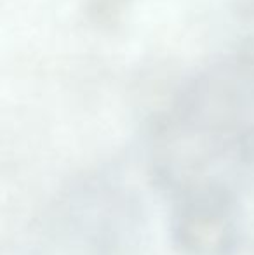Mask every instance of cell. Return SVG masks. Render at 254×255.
<instances>
[{
	"label": "cell",
	"instance_id": "6da1fadb",
	"mask_svg": "<svg viewBox=\"0 0 254 255\" xmlns=\"http://www.w3.org/2000/svg\"><path fill=\"white\" fill-rule=\"evenodd\" d=\"M174 231L187 255H227L234 252L235 228L232 195L197 193L180 198Z\"/></svg>",
	"mask_w": 254,
	"mask_h": 255
}]
</instances>
